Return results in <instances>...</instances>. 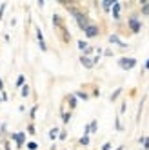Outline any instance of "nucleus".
I'll list each match as a JSON object with an SVG mask.
<instances>
[{
    "mask_svg": "<svg viewBox=\"0 0 149 150\" xmlns=\"http://www.w3.org/2000/svg\"><path fill=\"white\" fill-rule=\"evenodd\" d=\"M122 148H124V146H118V148H116V150H122Z\"/></svg>",
    "mask_w": 149,
    "mask_h": 150,
    "instance_id": "34",
    "label": "nucleus"
},
{
    "mask_svg": "<svg viewBox=\"0 0 149 150\" xmlns=\"http://www.w3.org/2000/svg\"><path fill=\"white\" fill-rule=\"evenodd\" d=\"M84 33H86V36H87V38H95V36H98V27L95 25V24H91L86 31H84Z\"/></svg>",
    "mask_w": 149,
    "mask_h": 150,
    "instance_id": "5",
    "label": "nucleus"
},
{
    "mask_svg": "<svg viewBox=\"0 0 149 150\" xmlns=\"http://www.w3.org/2000/svg\"><path fill=\"white\" fill-rule=\"evenodd\" d=\"M37 40H38V47H40V51H47V47H46V42H44V36H42V31H40V27H37Z\"/></svg>",
    "mask_w": 149,
    "mask_h": 150,
    "instance_id": "6",
    "label": "nucleus"
},
{
    "mask_svg": "<svg viewBox=\"0 0 149 150\" xmlns=\"http://www.w3.org/2000/svg\"><path fill=\"white\" fill-rule=\"evenodd\" d=\"M0 101H2V98H0Z\"/></svg>",
    "mask_w": 149,
    "mask_h": 150,
    "instance_id": "36",
    "label": "nucleus"
},
{
    "mask_svg": "<svg viewBox=\"0 0 149 150\" xmlns=\"http://www.w3.org/2000/svg\"><path fill=\"white\" fill-rule=\"evenodd\" d=\"M120 9H122V4L115 0V4H113V7H111V11H113V18H115V20H118V18H120Z\"/></svg>",
    "mask_w": 149,
    "mask_h": 150,
    "instance_id": "7",
    "label": "nucleus"
},
{
    "mask_svg": "<svg viewBox=\"0 0 149 150\" xmlns=\"http://www.w3.org/2000/svg\"><path fill=\"white\" fill-rule=\"evenodd\" d=\"M89 54H93V47H91V45L86 47V51H84V54H82V56H87V58H89Z\"/></svg>",
    "mask_w": 149,
    "mask_h": 150,
    "instance_id": "24",
    "label": "nucleus"
},
{
    "mask_svg": "<svg viewBox=\"0 0 149 150\" xmlns=\"http://www.w3.org/2000/svg\"><path fill=\"white\" fill-rule=\"evenodd\" d=\"M127 25H129V29H131L133 35L140 33V29H142V24H140V20H138L136 15H131V16H129V20H127Z\"/></svg>",
    "mask_w": 149,
    "mask_h": 150,
    "instance_id": "2",
    "label": "nucleus"
},
{
    "mask_svg": "<svg viewBox=\"0 0 149 150\" xmlns=\"http://www.w3.org/2000/svg\"><path fill=\"white\" fill-rule=\"evenodd\" d=\"M144 71H149V58H147V62H145V65H144Z\"/></svg>",
    "mask_w": 149,
    "mask_h": 150,
    "instance_id": "32",
    "label": "nucleus"
},
{
    "mask_svg": "<svg viewBox=\"0 0 149 150\" xmlns=\"http://www.w3.org/2000/svg\"><path fill=\"white\" fill-rule=\"evenodd\" d=\"M67 101H69V109L73 110L74 107H77V98H74V94H71V96H67Z\"/></svg>",
    "mask_w": 149,
    "mask_h": 150,
    "instance_id": "15",
    "label": "nucleus"
},
{
    "mask_svg": "<svg viewBox=\"0 0 149 150\" xmlns=\"http://www.w3.org/2000/svg\"><path fill=\"white\" fill-rule=\"evenodd\" d=\"M37 109H38L37 105L33 107V109H31V112H29V120H35V114H37Z\"/></svg>",
    "mask_w": 149,
    "mask_h": 150,
    "instance_id": "26",
    "label": "nucleus"
},
{
    "mask_svg": "<svg viewBox=\"0 0 149 150\" xmlns=\"http://www.w3.org/2000/svg\"><path fill=\"white\" fill-rule=\"evenodd\" d=\"M16 89H20V87H24V85H26V76H24V74H20V76L16 78Z\"/></svg>",
    "mask_w": 149,
    "mask_h": 150,
    "instance_id": "14",
    "label": "nucleus"
},
{
    "mask_svg": "<svg viewBox=\"0 0 149 150\" xmlns=\"http://www.w3.org/2000/svg\"><path fill=\"white\" fill-rule=\"evenodd\" d=\"M78 143H80L82 146H87V145H89V136H82Z\"/></svg>",
    "mask_w": 149,
    "mask_h": 150,
    "instance_id": "20",
    "label": "nucleus"
},
{
    "mask_svg": "<svg viewBox=\"0 0 149 150\" xmlns=\"http://www.w3.org/2000/svg\"><path fill=\"white\" fill-rule=\"evenodd\" d=\"M109 42H111V44H118L122 49H125V47H127V44H124V42H122L118 36H116V35H111V36H109Z\"/></svg>",
    "mask_w": 149,
    "mask_h": 150,
    "instance_id": "10",
    "label": "nucleus"
},
{
    "mask_svg": "<svg viewBox=\"0 0 149 150\" xmlns=\"http://www.w3.org/2000/svg\"><path fill=\"white\" fill-rule=\"evenodd\" d=\"M142 15L144 16H149V2H147V0H142Z\"/></svg>",
    "mask_w": 149,
    "mask_h": 150,
    "instance_id": "12",
    "label": "nucleus"
},
{
    "mask_svg": "<svg viewBox=\"0 0 149 150\" xmlns=\"http://www.w3.org/2000/svg\"><path fill=\"white\" fill-rule=\"evenodd\" d=\"M66 137H67V132H66V130H60V132H58V139H62V141H64Z\"/></svg>",
    "mask_w": 149,
    "mask_h": 150,
    "instance_id": "27",
    "label": "nucleus"
},
{
    "mask_svg": "<svg viewBox=\"0 0 149 150\" xmlns=\"http://www.w3.org/2000/svg\"><path fill=\"white\" fill-rule=\"evenodd\" d=\"M4 148H6V150H11V143L6 141V143H4Z\"/></svg>",
    "mask_w": 149,
    "mask_h": 150,
    "instance_id": "31",
    "label": "nucleus"
},
{
    "mask_svg": "<svg viewBox=\"0 0 149 150\" xmlns=\"http://www.w3.org/2000/svg\"><path fill=\"white\" fill-rule=\"evenodd\" d=\"M37 148H38V145H37L35 141H29V143H27V150H37Z\"/></svg>",
    "mask_w": 149,
    "mask_h": 150,
    "instance_id": "25",
    "label": "nucleus"
},
{
    "mask_svg": "<svg viewBox=\"0 0 149 150\" xmlns=\"http://www.w3.org/2000/svg\"><path fill=\"white\" fill-rule=\"evenodd\" d=\"M102 150H111V143H104V146H102Z\"/></svg>",
    "mask_w": 149,
    "mask_h": 150,
    "instance_id": "30",
    "label": "nucleus"
},
{
    "mask_svg": "<svg viewBox=\"0 0 149 150\" xmlns=\"http://www.w3.org/2000/svg\"><path fill=\"white\" fill-rule=\"evenodd\" d=\"M53 24H55V27H58L60 31L67 29L66 25H64V22H62V16H60V15H53Z\"/></svg>",
    "mask_w": 149,
    "mask_h": 150,
    "instance_id": "8",
    "label": "nucleus"
},
{
    "mask_svg": "<svg viewBox=\"0 0 149 150\" xmlns=\"http://www.w3.org/2000/svg\"><path fill=\"white\" fill-rule=\"evenodd\" d=\"M115 125H116V130H122V125H120V120L116 117V121H115Z\"/></svg>",
    "mask_w": 149,
    "mask_h": 150,
    "instance_id": "29",
    "label": "nucleus"
},
{
    "mask_svg": "<svg viewBox=\"0 0 149 150\" xmlns=\"http://www.w3.org/2000/svg\"><path fill=\"white\" fill-rule=\"evenodd\" d=\"M69 13L74 16V20H77V24H78V27H80L82 31H86V29L91 25L89 16H87L86 13H82L80 9H77V7H69Z\"/></svg>",
    "mask_w": 149,
    "mask_h": 150,
    "instance_id": "1",
    "label": "nucleus"
},
{
    "mask_svg": "<svg viewBox=\"0 0 149 150\" xmlns=\"http://www.w3.org/2000/svg\"><path fill=\"white\" fill-rule=\"evenodd\" d=\"M102 9L104 11H111V7H113V4H115V0H102Z\"/></svg>",
    "mask_w": 149,
    "mask_h": 150,
    "instance_id": "11",
    "label": "nucleus"
},
{
    "mask_svg": "<svg viewBox=\"0 0 149 150\" xmlns=\"http://www.w3.org/2000/svg\"><path fill=\"white\" fill-rule=\"evenodd\" d=\"M97 128H98V123H97V120H93V121L87 125V130H89V134H95V132H97Z\"/></svg>",
    "mask_w": 149,
    "mask_h": 150,
    "instance_id": "13",
    "label": "nucleus"
},
{
    "mask_svg": "<svg viewBox=\"0 0 149 150\" xmlns=\"http://www.w3.org/2000/svg\"><path fill=\"white\" fill-rule=\"evenodd\" d=\"M80 63H82V65L86 67V69H93V67H95L93 60H91V58H87V56H80Z\"/></svg>",
    "mask_w": 149,
    "mask_h": 150,
    "instance_id": "9",
    "label": "nucleus"
},
{
    "mask_svg": "<svg viewBox=\"0 0 149 150\" xmlns=\"http://www.w3.org/2000/svg\"><path fill=\"white\" fill-rule=\"evenodd\" d=\"M27 134H29V136H35V125H33V123L27 125Z\"/></svg>",
    "mask_w": 149,
    "mask_h": 150,
    "instance_id": "22",
    "label": "nucleus"
},
{
    "mask_svg": "<svg viewBox=\"0 0 149 150\" xmlns=\"http://www.w3.org/2000/svg\"><path fill=\"white\" fill-rule=\"evenodd\" d=\"M86 47H87V42L78 40V49H80V51H86Z\"/></svg>",
    "mask_w": 149,
    "mask_h": 150,
    "instance_id": "23",
    "label": "nucleus"
},
{
    "mask_svg": "<svg viewBox=\"0 0 149 150\" xmlns=\"http://www.w3.org/2000/svg\"><path fill=\"white\" fill-rule=\"evenodd\" d=\"M29 85H24V87H22V91H20V94H22V98H27V96H29Z\"/></svg>",
    "mask_w": 149,
    "mask_h": 150,
    "instance_id": "18",
    "label": "nucleus"
},
{
    "mask_svg": "<svg viewBox=\"0 0 149 150\" xmlns=\"http://www.w3.org/2000/svg\"><path fill=\"white\" fill-rule=\"evenodd\" d=\"M69 120H71V112H64L62 110V121L64 123H69Z\"/></svg>",
    "mask_w": 149,
    "mask_h": 150,
    "instance_id": "19",
    "label": "nucleus"
},
{
    "mask_svg": "<svg viewBox=\"0 0 149 150\" xmlns=\"http://www.w3.org/2000/svg\"><path fill=\"white\" fill-rule=\"evenodd\" d=\"M11 139H15L16 148H22L26 145V134L24 132H15V134H11Z\"/></svg>",
    "mask_w": 149,
    "mask_h": 150,
    "instance_id": "4",
    "label": "nucleus"
},
{
    "mask_svg": "<svg viewBox=\"0 0 149 150\" xmlns=\"http://www.w3.org/2000/svg\"><path fill=\"white\" fill-rule=\"evenodd\" d=\"M4 91V81H2V78H0V92Z\"/></svg>",
    "mask_w": 149,
    "mask_h": 150,
    "instance_id": "33",
    "label": "nucleus"
},
{
    "mask_svg": "<svg viewBox=\"0 0 149 150\" xmlns=\"http://www.w3.org/2000/svg\"><path fill=\"white\" fill-rule=\"evenodd\" d=\"M6 6H7V4H0V20H2V16H4V11H6Z\"/></svg>",
    "mask_w": 149,
    "mask_h": 150,
    "instance_id": "28",
    "label": "nucleus"
},
{
    "mask_svg": "<svg viewBox=\"0 0 149 150\" xmlns=\"http://www.w3.org/2000/svg\"><path fill=\"white\" fill-rule=\"evenodd\" d=\"M120 94H122V89H116V91H115V92H113V94L109 96V100H111V101H115V100H116V98H118V96H120Z\"/></svg>",
    "mask_w": 149,
    "mask_h": 150,
    "instance_id": "21",
    "label": "nucleus"
},
{
    "mask_svg": "<svg viewBox=\"0 0 149 150\" xmlns=\"http://www.w3.org/2000/svg\"><path fill=\"white\" fill-rule=\"evenodd\" d=\"M74 98H80V100H89V96L86 92H82V91H77L74 92Z\"/></svg>",
    "mask_w": 149,
    "mask_h": 150,
    "instance_id": "17",
    "label": "nucleus"
},
{
    "mask_svg": "<svg viewBox=\"0 0 149 150\" xmlns=\"http://www.w3.org/2000/svg\"><path fill=\"white\" fill-rule=\"evenodd\" d=\"M118 67L120 69H124V71H131V69H135L136 67V60L135 58H120L118 60Z\"/></svg>",
    "mask_w": 149,
    "mask_h": 150,
    "instance_id": "3",
    "label": "nucleus"
},
{
    "mask_svg": "<svg viewBox=\"0 0 149 150\" xmlns=\"http://www.w3.org/2000/svg\"><path fill=\"white\" fill-rule=\"evenodd\" d=\"M55 148H57V146H51V150H55Z\"/></svg>",
    "mask_w": 149,
    "mask_h": 150,
    "instance_id": "35",
    "label": "nucleus"
},
{
    "mask_svg": "<svg viewBox=\"0 0 149 150\" xmlns=\"http://www.w3.org/2000/svg\"><path fill=\"white\" fill-rule=\"evenodd\" d=\"M58 132H60L58 128H57V127H53L51 130H49V139H57V137H58Z\"/></svg>",
    "mask_w": 149,
    "mask_h": 150,
    "instance_id": "16",
    "label": "nucleus"
}]
</instances>
